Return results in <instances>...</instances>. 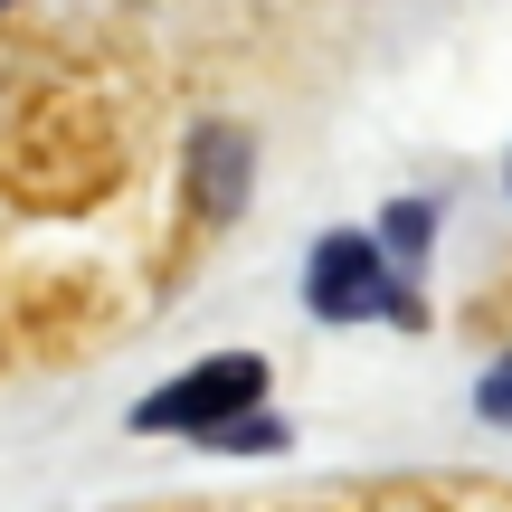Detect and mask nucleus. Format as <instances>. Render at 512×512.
Masks as SVG:
<instances>
[{
	"instance_id": "obj_2",
	"label": "nucleus",
	"mask_w": 512,
	"mask_h": 512,
	"mask_svg": "<svg viewBox=\"0 0 512 512\" xmlns=\"http://www.w3.org/2000/svg\"><path fill=\"white\" fill-rule=\"evenodd\" d=\"M256 399H266V361L228 351V361L171 380L152 408H133V427H152V437H209V427H228V408H256Z\"/></svg>"
},
{
	"instance_id": "obj_3",
	"label": "nucleus",
	"mask_w": 512,
	"mask_h": 512,
	"mask_svg": "<svg viewBox=\"0 0 512 512\" xmlns=\"http://www.w3.org/2000/svg\"><path fill=\"white\" fill-rule=\"evenodd\" d=\"M209 446H228V456H285V418H228V427H209Z\"/></svg>"
},
{
	"instance_id": "obj_5",
	"label": "nucleus",
	"mask_w": 512,
	"mask_h": 512,
	"mask_svg": "<svg viewBox=\"0 0 512 512\" xmlns=\"http://www.w3.org/2000/svg\"><path fill=\"white\" fill-rule=\"evenodd\" d=\"M475 399H484V418H503V427H512V361L484 370V389H475Z\"/></svg>"
},
{
	"instance_id": "obj_1",
	"label": "nucleus",
	"mask_w": 512,
	"mask_h": 512,
	"mask_svg": "<svg viewBox=\"0 0 512 512\" xmlns=\"http://www.w3.org/2000/svg\"><path fill=\"white\" fill-rule=\"evenodd\" d=\"M313 313H323V323H361V313L418 323V294L389 275V256L370 238H323L313 247Z\"/></svg>"
},
{
	"instance_id": "obj_4",
	"label": "nucleus",
	"mask_w": 512,
	"mask_h": 512,
	"mask_svg": "<svg viewBox=\"0 0 512 512\" xmlns=\"http://www.w3.org/2000/svg\"><path fill=\"white\" fill-rule=\"evenodd\" d=\"M370 512H512V494H389Z\"/></svg>"
},
{
	"instance_id": "obj_6",
	"label": "nucleus",
	"mask_w": 512,
	"mask_h": 512,
	"mask_svg": "<svg viewBox=\"0 0 512 512\" xmlns=\"http://www.w3.org/2000/svg\"><path fill=\"white\" fill-rule=\"evenodd\" d=\"M0 10H10V0H0Z\"/></svg>"
}]
</instances>
